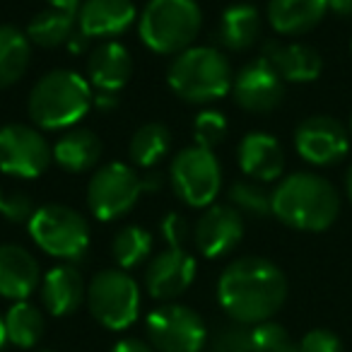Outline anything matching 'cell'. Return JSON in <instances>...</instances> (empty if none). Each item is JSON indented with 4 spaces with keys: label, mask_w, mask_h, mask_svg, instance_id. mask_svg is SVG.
<instances>
[{
    "label": "cell",
    "mask_w": 352,
    "mask_h": 352,
    "mask_svg": "<svg viewBox=\"0 0 352 352\" xmlns=\"http://www.w3.org/2000/svg\"><path fill=\"white\" fill-rule=\"evenodd\" d=\"M287 299V278L268 258L244 256L222 270L217 302L234 323L256 326L270 321Z\"/></svg>",
    "instance_id": "cell-1"
},
{
    "label": "cell",
    "mask_w": 352,
    "mask_h": 352,
    "mask_svg": "<svg viewBox=\"0 0 352 352\" xmlns=\"http://www.w3.org/2000/svg\"><path fill=\"white\" fill-rule=\"evenodd\" d=\"M340 212L333 184L314 171H294L273 191V215L289 230L326 232Z\"/></svg>",
    "instance_id": "cell-2"
},
{
    "label": "cell",
    "mask_w": 352,
    "mask_h": 352,
    "mask_svg": "<svg viewBox=\"0 0 352 352\" xmlns=\"http://www.w3.org/2000/svg\"><path fill=\"white\" fill-rule=\"evenodd\" d=\"M92 104L89 80L75 70H51L32 87L27 111L41 131H70L82 121Z\"/></svg>",
    "instance_id": "cell-3"
},
{
    "label": "cell",
    "mask_w": 352,
    "mask_h": 352,
    "mask_svg": "<svg viewBox=\"0 0 352 352\" xmlns=\"http://www.w3.org/2000/svg\"><path fill=\"white\" fill-rule=\"evenodd\" d=\"M166 82L179 99L188 104H210L232 89L234 75L222 51L212 46H191L169 65Z\"/></svg>",
    "instance_id": "cell-4"
},
{
    "label": "cell",
    "mask_w": 352,
    "mask_h": 352,
    "mask_svg": "<svg viewBox=\"0 0 352 352\" xmlns=\"http://www.w3.org/2000/svg\"><path fill=\"white\" fill-rule=\"evenodd\" d=\"M203 27L196 0H150L138 17L142 44L160 56H179L191 49Z\"/></svg>",
    "instance_id": "cell-5"
},
{
    "label": "cell",
    "mask_w": 352,
    "mask_h": 352,
    "mask_svg": "<svg viewBox=\"0 0 352 352\" xmlns=\"http://www.w3.org/2000/svg\"><path fill=\"white\" fill-rule=\"evenodd\" d=\"M27 230L32 241L54 258L78 261L89 246V222L78 210L58 203L36 208Z\"/></svg>",
    "instance_id": "cell-6"
},
{
    "label": "cell",
    "mask_w": 352,
    "mask_h": 352,
    "mask_svg": "<svg viewBox=\"0 0 352 352\" xmlns=\"http://www.w3.org/2000/svg\"><path fill=\"white\" fill-rule=\"evenodd\" d=\"M89 314L109 331H126L140 314V287L128 270H99L87 285Z\"/></svg>",
    "instance_id": "cell-7"
},
{
    "label": "cell",
    "mask_w": 352,
    "mask_h": 352,
    "mask_svg": "<svg viewBox=\"0 0 352 352\" xmlns=\"http://www.w3.org/2000/svg\"><path fill=\"white\" fill-rule=\"evenodd\" d=\"M145 193V184L131 164L111 162L94 171L87 186V206L102 222H113L128 215Z\"/></svg>",
    "instance_id": "cell-8"
},
{
    "label": "cell",
    "mask_w": 352,
    "mask_h": 352,
    "mask_svg": "<svg viewBox=\"0 0 352 352\" xmlns=\"http://www.w3.org/2000/svg\"><path fill=\"white\" fill-rule=\"evenodd\" d=\"M169 179L182 203L188 208H210L222 188V166L212 150L186 147L171 160Z\"/></svg>",
    "instance_id": "cell-9"
},
{
    "label": "cell",
    "mask_w": 352,
    "mask_h": 352,
    "mask_svg": "<svg viewBox=\"0 0 352 352\" xmlns=\"http://www.w3.org/2000/svg\"><path fill=\"white\" fill-rule=\"evenodd\" d=\"M145 331L157 352H203L208 342V328L201 314L174 302L147 314Z\"/></svg>",
    "instance_id": "cell-10"
},
{
    "label": "cell",
    "mask_w": 352,
    "mask_h": 352,
    "mask_svg": "<svg viewBox=\"0 0 352 352\" xmlns=\"http://www.w3.org/2000/svg\"><path fill=\"white\" fill-rule=\"evenodd\" d=\"M54 162V147L44 133L27 123L0 126V171L17 179H36Z\"/></svg>",
    "instance_id": "cell-11"
},
{
    "label": "cell",
    "mask_w": 352,
    "mask_h": 352,
    "mask_svg": "<svg viewBox=\"0 0 352 352\" xmlns=\"http://www.w3.org/2000/svg\"><path fill=\"white\" fill-rule=\"evenodd\" d=\"M299 157L314 166H331L350 152V131L333 116H309L294 131Z\"/></svg>",
    "instance_id": "cell-12"
},
{
    "label": "cell",
    "mask_w": 352,
    "mask_h": 352,
    "mask_svg": "<svg viewBox=\"0 0 352 352\" xmlns=\"http://www.w3.org/2000/svg\"><path fill=\"white\" fill-rule=\"evenodd\" d=\"M232 94L234 102L239 104L244 111L251 113H268L278 109L285 99V80L280 73L261 56V58L251 60L249 65L234 75L232 82Z\"/></svg>",
    "instance_id": "cell-13"
},
{
    "label": "cell",
    "mask_w": 352,
    "mask_h": 352,
    "mask_svg": "<svg viewBox=\"0 0 352 352\" xmlns=\"http://www.w3.org/2000/svg\"><path fill=\"white\" fill-rule=\"evenodd\" d=\"M196 280V258L186 249L166 246L145 268L147 294L157 302H171L182 297Z\"/></svg>",
    "instance_id": "cell-14"
},
{
    "label": "cell",
    "mask_w": 352,
    "mask_h": 352,
    "mask_svg": "<svg viewBox=\"0 0 352 352\" xmlns=\"http://www.w3.org/2000/svg\"><path fill=\"white\" fill-rule=\"evenodd\" d=\"M244 236V217L234 206H210L193 227L196 249L206 258L230 254Z\"/></svg>",
    "instance_id": "cell-15"
},
{
    "label": "cell",
    "mask_w": 352,
    "mask_h": 352,
    "mask_svg": "<svg viewBox=\"0 0 352 352\" xmlns=\"http://www.w3.org/2000/svg\"><path fill=\"white\" fill-rule=\"evenodd\" d=\"M138 20L133 0H82L78 8V30L87 39H113L126 34Z\"/></svg>",
    "instance_id": "cell-16"
},
{
    "label": "cell",
    "mask_w": 352,
    "mask_h": 352,
    "mask_svg": "<svg viewBox=\"0 0 352 352\" xmlns=\"http://www.w3.org/2000/svg\"><path fill=\"white\" fill-rule=\"evenodd\" d=\"M41 283L39 261L20 244L0 246V297L25 302Z\"/></svg>",
    "instance_id": "cell-17"
},
{
    "label": "cell",
    "mask_w": 352,
    "mask_h": 352,
    "mask_svg": "<svg viewBox=\"0 0 352 352\" xmlns=\"http://www.w3.org/2000/svg\"><path fill=\"white\" fill-rule=\"evenodd\" d=\"M236 157H239L241 171L258 184L275 182L285 171L283 145L273 135H268V133L256 131L241 138Z\"/></svg>",
    "instance_id": "cell-18"
},
{
    "label": "cell",
    "mask_w": 352,
    "mask_h": 352,
    "mask_svg": "<svg viewBox=\"0 0 352 352\" xmlns=\"http://www.w3.org/2000/svg\"><path fill=\"white\" fill-rule=\"evenodd\" d=\"M133 78V58L118 41H104L87 58V80L97 92L118 94Z\"/></svg>",
    "instance_id": "cell-19"
},
{
    "label": "cell",
    "mask_w": 352,
    "mask_h": 352,
    "mask_svg": "<svg viewBox=\"0 0 352 352\" xmlns=\"http://www.w3.org/2000/svg\"><path fill=\"white\" fill-rule=\"evenodd\" d=\"M85 299H87V287L75 265H56L41 280V304L51 316H70L82 307Z\"/></svg>",
    "instance_id": "cell-20"
},
{
    "label": "cell",
    "mask_w": 352,
    "mask_h": 352,
    "mask_svg": "<svg viewBox=\"0 0 352 352\" xmlns=\"http://www.w3.org/2000/svg\"><path fill=\"white\" fill-rule=\"evenodd\" d=\"M263 58L278 70L285 82H314L323 70L321 54L307 44L268 41L263 46Z\"/></svg>",
    "instance_id": "cell-21"
},
{
    "label": "cell",
    "mask_w": 352,
    "mask_h": 352,
    "mask_svg": "<svg viewBox=\"0 0 352 352\" xmlns=\"http://www.w3.org/2000/svg\"><path fill=\"white\" fill-rule=\"evenodd\" d=\"M328 0H268V22L278 34L299 36L326 17Z\"/></svg>",
    "instance_id": "cell-22"
},
{
    "label": "cell",
    "mask_w": 352,
    "mask_h": 352,
    "mask_svg": "<svg viewBox=\"0 0 352 352\" xmlns=\"http://www.w3.org/2000/svg\"><path fill=\"white\" fill-rule=\"evenodd\" d=\"M102 160V140L87 128H70L56 140L54 162L68 174H82Z\"/></svg>",
    "instance_id": "cell-23"
},
{
    "label": "cell",
    "mask_w": 352,
    "mask_h": 352,
    "mask_svg": "<svg viewBox=\"0 0 352 352\" xmlns=\"http://www.w3.org/2000/svg\"><path fill=\"white\" fill-rule=\"evenodd\" d=\"M258 36H261V15L254 6L239 3V6H232L222 12L217 39H220V44L227 51H234V54L249 51L258 41Z\"/></svg>",
    "instance_id": "cell-24"
},
{
    "label": "cell",
    "mask_w": 352,
    "mask_h": 352,
    "mask_svg": "<svg viewBox=\"0 0 352 352\" xmlns=\"http://www.w3.org/2000/svg\"><path fill=\"white\" fill-rule=\"evenodd\" d=\"M32 60V41L12 25H0V89H8L25 78Z\"/></svg>",
    "instance_id": "cell-25"
},
{
    "label": "cell",
    "mask_w": 352,
    "mask_h": 352,
    "mask_svg": "<svg viewBox=\"0 0 352 352\" xmlns=\"http://www.w3.org/2000/svg\"><path fill=\"white\" fill-rule=\"evenodd\" d=\"M78 27V10H60V8H46L39 15L32 17L27 27V36L32 44L41 49H56L68 44Z\"/></svg>",
    "instance_id": "cell-26"
},
{
    "label": "cell",
    "mask_w": 352,
    "mask_h": 352,
    "mask_svg": "<svg viewBox=\"0 0 352 352\" xmlns=\"http://www.w3.org/2000/svg\"><path fill=\"white\" fill-rule=\"evenodd\" d=\"M171 131L164 123H145L140 126L131 138V145H128V155H131L133 164L138 169H155L171 150Z\"/></svg>",
    "instance_id": "cell-27"
},
{
    "label": "cell",
    "mask_w": 352,
    "mask_h": 352,
    "mask_svg": "<svg viewBox=\"0 0 352 352\" xmlns=\"http://www.w3.org/2000/svg\"><path fill=\"white\" fill-rule=\"evenodd\" d=\"M44 314L34 304L27 302V299L25 302H15L10 307V311L6 314L8 340L17 347H25V350L34 347L41 340V336H44Z\"/></svg>",
    "instance_id": "cell-28"
},
{
    "label": "cell",
    "mask_w": 352,
    "mask_h": 352,
    "mask_svg": "<svg viewBox=\"0 0 352 352\" xmlns=\"http://www.w3.org/2000/svg\"><path fill=\"white\" fill-rule=\"evenodd\" d=\"M113 261L121 270H131L142 265L152 254V234L140 225H128L116 232L111 241Z\"/></svg>",
    "instance_id": "cell-29"
},
{
    "label": "cell",
    "mask_w": 352,
    "mask_h": 352,
    "mask_svg": "<svg viewBox=\"0 0 352 352\" xmlns=\"http://www.w3.org/2000/svg\"><path fill=\"white\" fill-rule=\"evenodd\" d=\"M230 206L251 217L273 215V191L258 182H236L230 188Z\"/></svg>",
    "instance_id": "cell-30"
},
{
    "label": "cell",
    "mask_w": 352,
    "mask_h": 352,
    "mask_svg": "<svg viewBox=\"0 0 352 352\" xmlns=\"http://www.w3.org/2000/svg\"><path fill=\"white\" fill-rule=\"evenodd\" d=\"M193 135H196L198 147L215 150L227 135V118L215 109H203L193 121Z\"/></svg>",
    "instance_id": "cell-31"
},
{
    "label": "cell",
    "mask_w": 352,
    "mask_h": 352,
    "mask_svg": "<svg viewBox=\"0 0 352 352\" xmlns=\"http://www.w3.org/2000/svg\"><path fill=\"white\" fill-rule=\"evenodd\" d=\"M292 347V338L280 323L263 321L251 328V352H289Z\"/></svg>",
    "instance_id": "cell-32"
},
{
    "label": "cell",
    "mask_w": 352,
    "mask_h": 352,
    "mask_svg": "<svg viewBox=\"0 0 352 352\" xmlns=\"http://www.w3.org/2000/svg\"><path fill=\"white\" fill-rule=\"evenodd\" d=\"M212 352H239V350H251V331L241 323L234 326L220 328L217 336L210 342Z\"/></svg>",
    "instance_id": "cell-33"
},
{
    "label": "cell",
    "mask_w": 352,
    "mask_h": 352,
    "mask_svg": "<svg viewBox=\"0 0 352 352\" xmlns=\"http://www.w3.org/2000/svg\"><path fill=\"white\" fill-rule=\"evenodd\" d=\"M34 212H36V208H34V203H32V198L27 196V193L15 191V193H10V196L3 198L0 215L6 217V220L15 222V225H20V222H30Z\"/></svg>",
    "instance_id": "cell-34"
},
{
    "label": "cell",
    "mask_w": 352,
    "mask_h": 352,
    "mask_svg": "<svg viewBox=\"0 0 352 352\" xmlns=\"http://www.w3.org/2000/svg\"><path fill=\"white\" fill-rule=\"evenodd\" d=\"M299 352H342V342L328 328H314L299 340Z\"/></svg>",
    "instance_id": "cell-35"
},
{
    "label": "cell",
    "mask_w": 352,
    "mask_h": 352,
    "mask_svg": "<svg viewBox=\"0 0 352 352\" xmlns=\"http://www.w3.org/2000/svg\"><path fill=\"white\" fill-rule=\"evenodd\" d=\"M188 222L184 220L179 212H169V215L162 220V236L169 246L174 249H184V244L188 241Z\"/></svg>",
    "instance_id": "cell-36"
},
{
    "label": "cell",
    "mask_w": 352,
    "mask_h": 352,
    "mask_svg": "<svg viewBox=\"0 0 352 352\" xmlns=\"http://www.w3.org/2000/svg\"><path fill=\"white\" fill-rule=\"evenodd\" d=\"M111 352H157L150 342L140 340V338H123L113 345Z\"/></svg>",
    "instance_id": "cell-37"
},
{
    "label": "cell",
    "mask_w": 352,
    "mask_h": 352,
    "mask_svg": "<svg viewBox=\"0 0 352 352\" xmlns=\"http://www.w3.org/2000/svg\"><path fill=\"white\" fill-rule=\"evenodd\" d=\"M94 107L99 111H113L118 107V94H111V92H97L94 94Z\"/></svg>",
    "instance_id": "cell-38"
},
{
    "label": "cell",
    "mask_w": 352,
    "mask_h": 352,
    "mask_svg": "<svg viewBox=\"0 0 352 352\" xmlns=\"http://www.w3.org/2000/svg\"><path fill=\"white\" fill-rule=\"evenodd\" d=\"M328 10L336 12L342 20H350L352 17V0H328Z\"/></svg>",
    "instance_id": "cell-39"
},
{
    "label": "cell",
    "mask_w": 352,
    "mask_h": 352,
    "mask_svg": "<svg viewBox=\"0 0 352 352\" xmlns=\"http://www.w3.org/2000/svg\"><path fill=\"white\" fill-rule=\"evenodd\" d=\"M87 36H85L82 34V32H75V34L73 36H70V39H68V44H65V46H68V51H70V54H82V51L85 49H87Z\"/></svg>",
    "instance_id": "cell-40"
},
{
    "label": "cell",
    "mask_w": 352,
    "mask_h": 352,
    "mask_svg": "<svg viewBox=\"0 0 352 352\" xmlns=\"http://www.w3.org/2000/svg\"><path fill=\"white\" fill-rule=\"evenodd\" d=\"M142 184H145V193H155V191H160V186H162V176H160V171H147L145 176H142Z\"/></svg>",
    "instance_id": "cell-41"
},
{
    "label": "cell",
    "mask_w": 352,
    "mask_h": 352,
    "mask_svg": "<svg viewBox=\"0 0 352 352\" xmlns=\"http://www.w3.org/2000/svg\"><path fill=\"white\" fill-rule=\"evenodd\" d=\"M49 8H60V10H78L82 6V0H46Z\"/></svg>",
    "instance_id": "cell-42"
},
{
    "label": "cell",
    "mask_w": 352,
    "mask_h": 352,
    "mask_svg": "<svg viewBox=\"0 0 352 352\" xmlns=\"http://www.w3.org/2000/svg\"><path fill=\"white\" fill-rule=\"evenodd\" d=\"M345 191H347V198H350V203H352V164L345 174Z\"/></svg>",
    "instance_id": "cell-43"
},
{
    "label": "cell",
    "mask_w": 352,
    "mask_h": 352,
    "mask_svg": "<svg viewBox=\"0 0 352 352\" xmlns=\"http://www.w3.org/2000/svg\"><path fill=\"white\" fill-rule=\"evenodd\" d=\"M8 342V331H6V318L0 316V350H3V345Z\"/></svg>",
    "instance_id": "cell-44"
},
{
    "label": "cell",
    "mask_w": 352,
    "mask_h": 352,
    "mask_svg": "<svg viewBox=\"0 0 352 352\" xmlns=\"http://www.w3.org/2000/svg\"><path fill=\"white\" fill-rule=\"evenodd\" d=\"M3 198H6V196H3V191H0V208H3Z\"/></svg>",
    "instance_id": "cell-45"
},
{
    "label": "cell",
    "mask_w": 352,
    "mask_h": 352,
    "mask_svg": "<svg viewBox=\"0 0 352 352\" xmlns=\"http://www.w3.org/2000/svg\"><path fill=\"white\" fill-rule=\"evenodd\" d=\"M350 135H352V116H350Z\"/></svg>",
    "instance_id": "cell-46"
},
{
    "label": "cell",
    "mask_w": 352,
    "mask_h": 352,
    "mask_svg": "<svg viewBox=\"0 0 352 352\" xmlns=\"http://www.w3.org/2000/svg\"><path fill=\"white\" fill-rule=\"evenodd\" d=\"M239 352H251V350H239Z\"/></svg>",
    "instance_id": "cell-47"
},
{
    "label": "cell",
    "mask_w": 352,
    "mask_h": 352,
    "mask_svg": "<svg viewBox=\"0 0 352 352\" xmlns=\"http://www.w3.org/2000/svg\"><path fill=\"white\" fill-rule=\"evenodd\" d=\"M41 352H51V350H41Z\"/></svg>",
    "instance_id": "cell-48"
},
{
    "label": "cell",
    "mask_w": 352,
    "mask_h": 352,
    "mask_svg": "<svg viewBox=\"0 0 352 352\" xmlns=\"http://www.w3.org/2000/svg\"><path fill=\"white\" fill-rule=\"evenodd\" d=\"M350 49H352V44H350Z\"/></svg>",
    "instance_id": "cell-49"
}]
</instances>
